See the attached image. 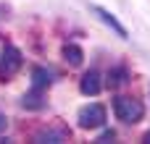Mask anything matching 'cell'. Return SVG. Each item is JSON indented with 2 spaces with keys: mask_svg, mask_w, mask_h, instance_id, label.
I'll return each instance as SVG.
<instances>
[{
  "mask_svg": "<svg viewBox=\"0 0 150 144\" xmlns=\"http://www.w3.org/2000/svg\"><path fill=\"white\" fill-rule=\"evenodd\" d=\"M113 113H116V118H119L121 123L134 126V123L142 121L145 105H142L137 97H116V100H113Z\"/></svg>",
  "mask_w": 150,
  "mask_h": 144,
  "instance_id": "obj_1",
  "label": "cell"
},
{
  "mask_svg": "<svg viewBox=\"0 0 150 144\" xmlns=\"http://www.w3.org/2000/svg\"><path fill=\"white\" fill-rule=\"evenodd\" d=\"M111 139H116V131H103L98 136V142H111Z\"/></svg>",
  "mask_w": 150,
  "mask_h": 144,
  "instance_id": "obj_11",
  "label": "cell"
},
{
  "mask_svg": "<svg viewBox=\"0 0 150 144\" xmlns=\"http://www.w3.org/2000/svg\"><path fill=\"white\" fill-rule=\"evenodd\" d=\"M69 139V134L63 131V129H42V131H37L34 134V142L37 144H45V142H50V144H63Z\"/></svg>",
  "mask_w": 150,
  "mask_h": 144,
  "instance_id": "obj_5",
  "label": "cell"
},
{
  "mask_svg": "<svg viewBox=\"0 0 150 144\" xmlns=\"http://www.w3.org/2000/svg\"><path fill=\"white\" fill-rule=\"evenodd\" d=\"M50 81H53V73L47 71V68H42V66H37V68H32V87L34 89H45V87H50Z\"/></svg>",
  "mask_w": 150,
  "mask_h": 144,
  "instance_id": "obj_8",
  "label": "cell"
},
{
  "mask_svg": "<svg viewBox=\"0 0 150 144\" xmlns=\"http://www.w3.org/2000/svg\"><path fill=\"white\" fill-rule=\"evenodd\" d=\"M76 121L82 129H100L105 123V108L92 102V105H84L79 113H76Z\"/></svg>",
  "mask_w": 150,
  "mask_h": 144,
  "instance_id": "obj_3",
  "label": "cell"
},
{
  "mask_svg": "<svg viewBox=\"0 0 150 144\" xmlns=\"http://www.w3.org/2000/svg\"><path fill=\"white\" fill-rule=\"evenodd\" d=\"M63 60H66L69 66L79 68V66H82V60H84V52H82V47H79V45H74V42L63 45Z\"/></svg>",
  "mask_w": 150,
  "mask_h": 144,
  "instance_id": "obj_7",
  "label": "cell"
},
{
  "mask_svg": "<svg viewBox=\"0 0 150 144\" xmlns=\"http://www.w3.org/2000/svg\"><path fill=\"white\" fill-rule=\"evenodd\" d=\"M21 63H24L21 50L13 47V45H5V47H3V55H0V76H3V81H8V79L21 68Z\"/></svg>",
  "mask_w": 150,
  "mask_h": 144,
  "instance_id": "obj_2",
  "label": "cell"
},
{
  "mask_svg": "<svg viewBox=\"0 0 150 144\" xmlns=\"http://www.w3.org/2000/svg\"><path fill=\"white\" fill-rule=\"evenodd\" d=\"M92 10H95V13H98V18H100V21H103L105 26H111V29H113V31H116L119 37H127V29H124V26L119 24V18H116V16L111 13V10H105V8H100V5H92Z\"/></svg>",
  "mask_w": 150,
  "mask_h": 144,
  "instance_id": "obj_6",
  "label": "cell"
},
{
  "mask_svg": "<svg viewBox=\"0 0 150 144\" xmlns=\"http://www.w3.org/2000/svg\"><path fill=\"white\" fill-rule=\"evenodd\" d=\"M5 129H8V118H5V115H3V113H0V134H3V131H5Z\"/></svg>",
  "mask_w": 150,
  "mask_h": 144,
  "instance_id": "obj_12",
  "label": "cell"
},
{
  "mask_svg": "<svg viewBox=\"0 0 150 144\" xmlns=\"http://www.w3.org/2000/svg\"><path fill=\"white\" fill-rule=\"evenodd\" d=\"M21 105H24V108H32V110H37V108H42L45 102L40 100V89H34L32 94H24V100H21Z\"/></svg>",
  "mask_w": 150,
  "mask_h": 144,
  "instance_id": "obj_10",
  "label": "cell"
},
{
  "mask_svg": "<svg viewBox=\"0 0 150 144\" xmlns=\"http://www.w3.org/2000/svg\"><path fill=\"white\" fill-rule=\"evenodd\" d=\"M100 89H103L100 73H98V71H87V73L82 76V81H79V92L87 94V97H95V94H100Z\"/></svg>",
  "mask_w": 150,
  "mask_h": 144,
  "instance_id": "obj_4",
  "label": "cell"
},
{
  "mask_svg": "<svg viewBox=\"0 0 150 144\" xmlns=\"http://www.w3.org/2000/svg\"><path fill=\"white\" fill-rule=\"evenodd\" d=\"M127 76H129V71L124 66H119V68L108 71V84L111 87H121V84H127Z\"/></svg>",
  "mask_w": 150,
  "mask_h": 144,
  "instance_id": "obj_9",
  "label": "cell"
},
{
  "mask_svg": "<svg viewBox=\"0 0 150 144\" xmlns=\"http://www.w3.org/2000/svg\"><path fill=\"white\" fill-rule=\"evenodd\" d=\"M142 142H148V144H150V131L145 134V136H142Z\"/></svg>",
  "mask_w": 150,
  "mask_h": 144,
  "instance_id": "obj_13",
  "label": "cell"
}]
</instances>
